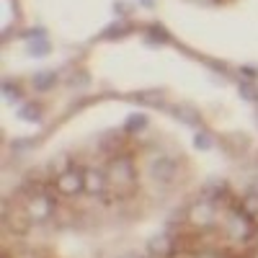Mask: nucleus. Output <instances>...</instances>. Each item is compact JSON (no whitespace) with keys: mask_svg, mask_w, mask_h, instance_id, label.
<instances>
[{"mask_svg":"<svg viewBox=\"0 0 258 258\" xmlns=\"http://www.w3.org/2000/svg\"><path fill=\"white\" fill-rule=\"evenodd\" d=\"M57 191L59 194H68V197H75V194L85 191V178H83V170L78 168H68L57 176Z\"/></svg>","mask_w":258,"mask_h":258,"instance_id":"20e7f679","label":"nucleus"},{"mask_svg":"<svg viewBox=\"0 0 258 258\" xmlns=\"http://www.w3.org/2000/svg\"><path fill=\"white\" fill-rule=\"evenodd\" d=\"M186 214H188V225H191V227L207 230V227H212V222H214L217 204H214L209 197H202V199H197V202L186 209Z\"/></svg>","mask_w":258,"mask_h":258,"instance_id":"f03ea898","label":"nucleus"},{"mask_svg":"<svg viewBox=\"0 0 258 258\" xmlns=\"http://www.w3.org/2000/svg\"><path fill=\"white\" fill-rule=\"evenodd\" d=\"M6 227L13 232V235H24L29 227H31V214H29V209H26V204H8L6 207Z\"/></svg>","mask_w":258,"mask_h":258,"instance_id":"7ed1b4c3","label":"nucleus"},{"mask_svg":"<svg viewBox=\"0 0 258 258\" xmlns=\"http://www.w3.org/2000/svg\"><path fill=\"white\" fill-rule=\"evenodd\" d=\"M147 250L153 258H173V235L170 232H158L153 240L147 243Z\"/></svg>","mask_w":258,"mask_h":258,"instance_id":"39448f33","label":"nucleus"},{"mask_svg":"<svg viewBox=\"0 0 258 258\" xmlns=\"http://www.w3.org/2000/svg\"><path fill=\"white\" fill-rule=\"evenodd\" d=\"M83 178H85V191L98 197L109 188V181H106V170H83Z\"/></svg>","mask_w":258,"mask_h":258,"instance_id":"423d86ee","label":"nucleus"},{"mask_svg":"<svg viewBox=\"0 0 258 258\" xmlns=\"http://www.w3.org/2000/svg\"><path fill=\"white\" fill-rule=\"evenodd\" d=\"M194 258H227V253L225 250H217V248H202Z\"/></svg>","mask_w":258,"mask_h":258,"instance_id":"0eeeda50","label":"nucleus"},{"mask_svg":"<svg viewBox=\"0 0 258 258\" xmlns=\"http://www.w3.org/2000/svg\"><path fill=\"white\" fill-rule=\"evenodd\" d=\"M106 181H109V191H114L116 197H124L129 191V186L135 183V170L132 163L126 158L116 155L109 160V168H106Z\"/></svg>","mask_w":258,"mask_h":258,"instance_id":"f257e3e1","label":"nucleus"}]
</instances>
